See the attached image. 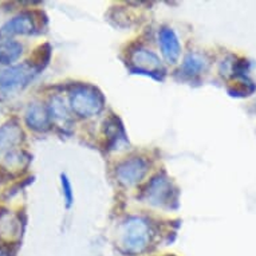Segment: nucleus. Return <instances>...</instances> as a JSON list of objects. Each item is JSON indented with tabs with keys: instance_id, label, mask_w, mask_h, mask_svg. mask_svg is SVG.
<instances>
[{
	"instance_id": "obj_16",
	"label": "nucleus",
	"mask_w": 256,
	"mask_h": 256,
	"mask_svg": "<svg viewBox=\"0 0 256 256\" xmlns=\"http://www.w3.org/2000/svg\"><path fill=\"white\" fill-rule=\"evenodd\" d=\"M28 156L23 153V152H10L6 156V164L10 168H20L22 165L27 164V161H28Z\"/></svg>"
},
{
	"instance_id": "obj_14",
	"label": "nucleus",
	"mask_w": 256,
	"mask_h": 256,
	"mask_svg": "<svg viewBox=\"0 0 256 256\" xmlns=\"http://www.w3.org/2000/svg\"><path fill=\"white\" fill-rule=\"evenodd\" d=\"M48 112H50L51 117L54 118L56 122H59V124L66 125L68 122H70L68 110L66 108V105H64V101L60 97H54L51 100L50 106H48Z\"/></svg>"
},
{
	"instance_id": "obj_5",
	"label": "nucleus",
	"mask_w": 256,
	"mask_h": 256,
	"mask_svg": "<svg viewBox=\"0 0 256 256\" xmlns=\"http://www.w3.org/2000/svg\"><path fill=\"white\" fill-rule=\"evenodd\" d=\"M36 28L35 19L32 14L24 12L12 18L11 20L2 26L0 28V38H11L14 35L32 34Z\"/></svg>"
},
{
	"instance_id": "obj_11",
	"label": "nucleus",
	"mask_w": 256,
	"mask_h": 256,
	"mask_svg": "<svg viewBox=\"0 0 256 256\" xmlns=\"http://www.w3.org/2000/svg\"><path fill=\"white\" fill-rule=\"evenodd\" d=\"M23 47L15 40H3L0 42V64H11L19 59Z\"/></svg>"
},
{
	"instance_id": "obj_2",
	"label": "nucleus",
	"mask_w": 256,
	"mask_h": 256,
	"mask_svg": "<svg viewBox=\"0 0 256 256\" xmlns=\"http://www.w3.org/2000/svg\"><path fill=\"white\" fill-rule=\"evenodd\" d=\"M72 112L80 117H92L104 108V97L97 88L92 86H80L70 96Z\"/></svg>"
},
{
	"instance_id": "obj_15",
	"label": "nucleus",
	"mask_w": 256,
	"mask_h": 256,
	"mask_svg": "<svg viewBox=\"0 0 256 256\" xmlns=\"http://www.w3.org/2000/svg\"><path fill=\"white\" fill-rule=\"evenodd\" d=\"M50 55L51 47L48 46V44H42V46H39L38 48L34 51L32 56L30 58V64L39 72L40 68H43L47 64L48 59H50Z\"/></svg>"
},
{
	"instance_id": "obj_17",
	"label": "nucleus",
	"mask_w": 256,
	"mask_h": 256,
	"mask_svg": "<svg viewBox=\"0 0 256 256\" xmlns=\"http://www.w3.org/2000/svg\"><path fill=\"white\" fill-rule=\"evenodd\" d=\"M62 186L63 190H64V198L68 202V206H70L72 204V184L70 181L68 180V177L62 176Z\"/></svg>"
},
{
	"instance_id": "obj_10",
	"label": "nucleus",
	"mask_w": 256,
	"mask_h": 256,
	"mask_svg": "<svg viewBox=\"0 0 256 256\" xmlns=\"http://www.w3.org/2000/svg\"><path fill=\"white\" fill-rule=\"evenodd\" d=\"M206 66H208V62L202 55L190 52L185 56L184 63H182V72L189 76H198L206 70Z\"/></svg>"
},
{
	"instance_id": "obj_9",
	"label": "nucleus",
	"mask_w": 256,
	"mask_h": 256,
	"mask_svg": "<svg viewBox=\"0 0 256 256\" xmlns=\"http://www.w3.org/2000/svg\"><path fill=\"white\" fill-rule=\"evenodd\" d=\"M132 62L136 68L148 72H156L161 70V62L154 52L146 48H138L132 55Z\"/></svg>"
},
{
	"instance_id": "obj_4",
	"label": "nucleus",
	"mask_w": 256,
	"mask_h": 256,
	"mask_svg": "<svg viewBox=\"0 0 256 256\" xmlns=\"http://www.w3.org/2000/svg\"><path fill=\"white\" fill-rule=\"evenodd\" d=\"M148 169H149V164L146 160L134 157V158L126 160L122 164L118 165L116 174L122 185L132 186L142 180L148 173Z\"/></svg>"
},
{
	"instance_id": "obj_8",
	"label": "nucleus",
	"mask_w": 256,
	"mask_h": 256,
	"mask_svg": "<svg viewBox=\"0 0 256 256\" xmlns=\"http://www.w3.org/2000/svg\"><path fill=\"white\" fill-rule=\"evenodd\" d=\"M26 122H27V125L31 129L38 132H44L48 129L50 113L42 105L32 104V105L28 106V109L26 112Z\"/></svg>"
},
{
	"instance_id": "obj_19",
	"label": "nucleus",
	"mask_w": 256,
	"mask_h": 256,
	"mask_svg": "<svg viewBox=\"0 0 256 256\" xmlns=\"http://www.w3.org/2000/svg\"><path fill=\"white\" fill-rule=\"evenodd\" d=\"M4 214H7V210H6L4 208H2V206H0V218H3Z\"/></svg>"
},
{
	"instance_id": "obj_12",
	"label": "nucleus",
	"mask_w": 256,
	"mask_h": 256,
	"mask_svg": "<svg viewBox=\"0 0 256 256\" xmlns=\"http://www.w3.org/2000/svg\"><path fill=\"white\" fill-rule=\"evenodd\" d=\"M22 140V130L15 124H8L0 128V152L14 146Z\"/></svg>"
},
{
	"instance_id": "obj_18",
	"label": "nucleus",
	"mask_w": 256,
	"mask_h": 256,
	"mask_svg": "<svg viewBox=\"0 0 256 256\" xmlns=\"http://www.w3.org/2000/svg\"><path fill=\"white\" fill-rule=\"evenodd\" d=\"M8 251H7V248L4 247H0V256H8Z\"/></svg>"
},
{
	"instance_id": "obj_7",
	"label": "nucleus",
	"mask_w": 256,
	"mask_h": 256,
	"mask_svg": "<svg viewBox=\"0 0 256 256\" xmlns=\"http://www.w3.org/2000/svg\"><path fill=\"white\" fill-rule=\"evenodd\" d=\"M172 194V186L168 178L162 176L154 177L150 181V184L148 186L146 198L149 202L154 204V206H164L168 202Z\"/></svg>"
},
{
	"instance_id": "obj_3",
	"label": "nucleus",
	"mask_w": 256,
	"mask_h": 256,
	"mask_svg": "<svg viewBox=\"0 0 256 256\" xmlns=\"http://www.w3.org/2000/svg\"><path fill=\"white\" fill-rule=\"evenodd\" d=\"M36 74L38 70L32 68L30 63L4 68L0 72V92L4 94H14L19 90H23L34 80Z\"/></svg>"
},
{
	"instance_id": "obj_13",
	"label": "nucleus",
	"mask_w": 256,
	"mask_h": 256,
	"mask_svg": "<svg viewBox=\"0 0 256 256\" xmlns=\"http://www.w3.org/2000/svg\"><path fill=\"white\" fill-rule=\"evenodd\" d=\"M118 120L116 118H110L108 121V130H106V137H108V141H109V146H112L110 149H118L121 146V144H125V133H124V129L120 124H117Z\"/></svg>"
},
{
	"instance_id": "obj_6",
	"label": "nucleus",
	"mask_w": 256,
	"mask_h": 256,
	"mask_svg": "<svg viewBox=\"0 0 256 256\" xmlns=\"http://www.w3.org/2000/svg\"><path fill=\"white\" fill-rule=\"evenodd\" d=\"M158 43L164 58L169 63H176L181 54V46L176 32L169 27L161 28L158 32Z\"/></svg>"
},
{
	"instance_id": "obj_1",
	"label": "nucleus",
	"mask_w": 256,
	"mask_h": 256,
	"mask_svg": "<svg viewBox=\"0 0 256 256\" xmlns=\"http://www.w3.org/2000/svg\"><path fill=\"white\" fill-rule=\"evenodd\" d=\"M150 243V227L144 218H128L121 227L120 244L122 251L129 255H138Z\"/></svg>"
}]
</instances>
